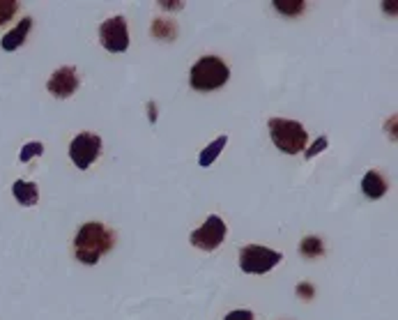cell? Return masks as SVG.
I'll list each match as a JSON object with an SVG mask.
<instances>
[{"label":"cell","mask_w":398,"mask_h":320,"mask_svg":"<svg viewBox=\"0 0 398 320\" xmlns=\"http://www.w3.org/2000/svg\"><path fill=\"white\" fill-rule=\"evenodd\" d=\"M313 286H311V284H300V286H297V295H302L304 299H311V297H313Z\"/></svg>","instance_id":"obj_20"},{"label":"cell","mask_w":398,"mask_h":320,"mask_svg":"<svg viewBox=\"0 0 398 320\" xmlns=\"http://www.w3.org/2000/svg\"><path fill=\"white\" fill-rule=\"evenodd\" d=\"M16 12H19L16 0H0V25L8 23L10 19H14Z\"/></svg>","instance_id":"obj_16"},{"label":"cell","mask_w":398,"mask_h":320,"mask_svg":"<svg viewBox=\"0 0 398 320\" xmlns=\"http://www.w3.org/2000/svg\"><path fill=\"white\" fill-rule=\"evenodd\" d=\"M99 155H102V139H99L97 134L83 132L69 143V159L74 161L76 168H81V171L90 168L92 161H95Z\"/></svg>","instance_id":"obj_7"},{"label":"cell","mask_w":398,"mask_h":320,"mask_svg":"<svg viewBox=\"0 0 398 320\" xmlns=\"http://www.w3.org/2000/svg\"><path fill=\"white\" fill-rule=\"evenodd\" d=\"M230 69L221 58L217 56H203L189 71V83L198 93H212L228 83Z\"/></svg>","instance_id":"obj_2"},{"label":"cell","mask_w":398,"mask_h":320,"mask_svg":"<svg viewBox=\"0 0 398 320\" xmlns=\"http://www.w3.org/2000/svg\"><path fill=\"white\" fill-rule=\"evenodd\" d=\"M44 155V146L39 141H30V143H25V146L21 148V152H19V159L23 161H30L32 157H42Z\"/></svg>","instance_id":"obj_15"},{"label":"cell","mask_w":398,"mask_h":320,"mask_svg":"<svg viewBox=\"0 0 398 320\" xmlns=\"http://www.w3.org/2000/svg\"><path fill=\"white\" fill-rule=\"evenodd\" d=\"M113 244H115V235L99 221L83 224L74 238L76 258L85 265H97L99 258L113 249Z\"/></svg>","instance_id":"obj_1"},{"label":"cell","mask_w":398,"mask_h":320,"mask_svg":"<svg viewBox=\"0 0 398 320\" xmlns=\"http://www.w3.org/2000/svg\"><path fill=\"white\" fill-rule=\"evenodd\" d=\"M46 90L58 97V100H67L78 90V71L74 67H60L53 71V76L46 83Z\"/></svg>","instance_id":"obj_8"},{"label":"cell","mask_w":398,"mask_h":320,"mask_svg":"<svg viewBox=\"0 0 398 320\" xmlns=\"http://www.w3.org/2000/svg\"><path fill=\"white\" fill-rule=\"evenodd\" d=\"M223 320H254V313H251L249 309H235V311H230Z\"/></svg>","instance_id":"obj_19"},{"label":"cell","mask_w":398,"mask_h":320,"mask_svg":"<svg viewBox=\"0 0 398 320\" xmlns=\"http://www.w3.org/2000/svg\"><path fill=\"white\" fill-rule=\"evenodd\" d=\"M283 260V256L274 249H267V247H258L249 244L240 251V267L242 272L247 274H265L269 272L272 267H276Z\"/></svg>","instance_id":"obj_4"},{"label":"cell","mask_w":398,"mask_h":320,"mask_svg":"<svg viewBox=\"0 0 398 320\" xmlns=\"http://www.w3.org/2000/svg\"><path fill=\"white\" fill-rule=\"evenodd\" d=\"M272 143L286 155H297L307 148L309 134L304 129L302 122L297 120H286V117H272L267 122Z\"/></svg>","instance_id":"obj_3"},{"label":"cell","mask_w":398,"mask_h":320,"mask_svg":"<svg viewBox=\"0 0 398 320\" xmlns=\"http://www.w3.org/2000/svg\"><path fill=\"white\" fill-rule=\"evenodd\" d=\"M387 189H389L387 180H384L377 171H368L366 175H364L362 192H364V196H366V198H371V201L382 198V196L387 194Z\"/></svg>","instance_id":"obj_10"},{"label":"cell","mask_w":398,"mask_h":320,"mask_svg":"<svg viewBox=\"0 0 398 320\" xmlns=\"http://www.w3.org/2000/svg\"><path fill=\"white\" fill-rule=\"evenodd\" d=\"M30 28H32V19L30 16L21 19L14 30H10L8 35L0 39V47H3V51H16L25 42V37H28Z\"/></svg>","instance_id":"obj_9"},{"label":"cell","mask_w":398,"mask_h":320,"mask_svg":"<svg viewBox=\"0 0 398 320\" xmlns=\"http://www.w3.org/2000/svg\"><path fill=\"white\" fill-rule=\"evenodd\" d=\"M12 194H14V198L21 205H25V207L35 205L37 198H39L37 185H35V182H28V180H16L14 187H12Z\"/></svg>","instance_id":"obj_11"},{"label":"cell","mask_w":398,"mask_h":320,"mask_svg":"<svg viewBox=\"0 0 398 320\" xmlns=\"http://www.w3.org/2000/svg\"><path fill=\"white\" fill-rule=\"evenodd\" d=\"M302 256L307 258H318L324 253V247H322V240L320 238H313V235H309V238L302 240V247H300Z\"/></svg>","instance_id":"obj_14"},{"label":"cell","mask_w":398,"mask_h":320,"mask_svg":"<svg viewBox=\"0 0 398 320\" xmlns=\"http://www.w3.org/2000/svg\"><path fill=\"white\" fill-rule=\"evenodd\" d=\"M274 10L276 12H281V14H286V16H297V14H302L304 12V3H274Z\"/></svg>","instance_id":"obj_17"},{"label":"cell","mask_w":398,"mask_h":320,"mask_svg":"<svg viewBox=\"0 0 398 320\" xmlns=\"http://www.w3.org/2000/svg\"><path fill=\"white\" fill-rule=\"evenodd\" d=\"M225 143H228V136H219L217 141H212L208 148L203 150L201 157H198V164H201L203 168H208L212 166L217 161V157L223 152V148H225Z\"/></svg>","instance_id":"obj_12"},{"label":"cell","mask_w":398,"mask_h":320,"mask_svg":"<svg viewBox=\"0 0 398 320\" xmlns=\"http://www.w3.org/2000/svg\"><path fill=\"white\" fill-rule=\"evenodd\" d=\"M152 32H155V37L162 39V42H173L177 35V25L175 21H168V19H157V21L152 23Z\"/></svg>","instance_id":"obj_13"},{"label":"cell","mask_w":398,"mask_h":320,"mask_svg":"<svg viewBox=\"0 0 398 320\" xmlns=\"http://www.w3.org/2000/svg\"><path fill=\"white\" fill-rule=\"evenodd\" d=\"M99 42L111 54H124L129 49V30L124 16L106 19L102 28H99Z\"/></svg>","instance_id":"obj_6"},{"label":"cell","mask_w":398,"mask_h":320,"mask_svg":"<svg viewBox=\"0 0 398 320\" xmlns=\"http://www.w3.org/2000/svg\"><path fill=\"white\" fill-rule=\"evenodd\" d=\"M225 221L219 217V214H210L205 219V224L201 228H196L194 233L189 235V242L196 247V249H203V251H214L219 244L225 240Z\"/></svg>","instance_id":"obj_5"},{"label":"cell","mask_w":398,"mask_h":320,"mask_svg":"<svg viewBox=\"0 0 398 320\" xmlns=\"http://www.w3.org/2000/svg\"><path fill=\"white\" fill-rule=\"evenodd\" d=\"M329 146V141H327V136H320V139H318L316 143H313V148L311 150H307V152H304V157H307V159H313L316 155H320L324 148Z\"/></svg>","instance_id":"obj_18"}]
</instances>
